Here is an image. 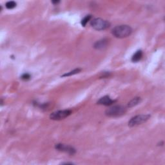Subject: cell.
<instances>
[{
	"label": "cell",
	"instance_id": "1",
	"mask_svg": "<svg viewBox=\"0 0 165 165\" xmlns=\"http://www.w3.org/2000/svg\"><path fill=\"white\" fill-rule=\"evenodd\" d=\"M132 33V29L126 25H118L112 29V34L117 38H125Z\"/></svg>",
	"mask_w": 165,
	"mask_h": 165
},
{
	"label": "cell",
	"instance_id": "2",
	"mask_svg": "<svg viewBox=\"0 0 165 165\" xmlns=\"http://www.w3.org/2000/svg\"><path fill=\"white\" fill-rule=\"evenodd\" d=\"M126 112V107L121 106V105H116V106H113L108 108L105 114L108 117H120L124 115Z\"/></svg>",
	"mask_w": 165,
	"mask_h": 165
},
{
	"label": "cell",
	"instance_id": "3",
	"mask_svg": "<svg viewBox=\"0 0 165 165\" xmlns=\"http://www.w3.org/2000/svg\"><path fill=\"white\" fill-rule=\"evenodd\" d=\"M90 25L96 30H104L109 28L111 23L108 21L103 20L101 18H94L91 20Z\"/></svg>",
	"mask_w": 165,
	"mask_h": 165
},
{
	"label": "cell",
	"instance_id": "4",
	"mask_svg": "<svg viewBox=\"0 0 165 165\" xmlns=\"http://www.w3.org/2000/svg\"><path fill=\"white\" fill-rule=\"evenodd\" d=\"M150 117V115L147 114H141V115H137L131 118V120L128 121V126L130 127L136 126L137 125H141L146 121H147Z\"/></svg>",
	"mask_w": 165,
	"mask_h": 165
},
{
	"label": "cell",
	"instance_id": "5",
	"mask_svg": "<svg viewBox=\"0 0 165 165\" xmlns=\"http://www.w3.org/2000/svg\"><path fill=\"white\" fill-rule=\"evenodd\" d=\"M72 114L70 110H63V111H58L52 113L50 115V120L54 121H59L63 120Z\"/></svg>",
	"mask_w": 165,
	"mask_h": 165
},
{
	"label": "cell",
	"instance_id": "6",
	"mask_svg": "<svg viewBox=\"0 0 165 165\" xmlns=\"http://www.w3.org/2000/svg\"><path fill=\"white\" fill-rule=\"evenodd\" d=\"M55 147H56V148L58 150L67 153L70 155H74L76 154V149L74 147H72V146L69 145L59 143V144H56Z\"/></svg>",
	"mask_w": 165,
	"mask_h": 165
},
{
	"label": "cell",
	"instance_id": "7",
	"mask_svg": "<svg viewBox=\"0 0 165 165\" xmlns=\"http://www.w3.org/2000/svg\"><path fill=\"white\" fill-rule=\"evenodd\" d=\"M115 101H116L112 100L109 96L105 95L98 101V104L101 105H104V106H110V105H112Z\"/></svg>",
	"mask_w": 165,
	"mask_h": 165
},
{
	"label": "cell",
	"instance_id": "8",
	"mask_svg": "<svg viewBox=\"0 0 165 165\" xmlns=\"http://www.w3.org/2000/svg\"><path fill=\"white\" fill-rule=\"evenodd\" d=\"M107 44H108V40L107 39H102L96 41L94 45V47L95 49L101 50L106 47L107 46Z\"/></svg>",
	"mask_w": 165,
	"mask_h": 165
},
{
	"label": "cell",
	"instance_id": "9",
	"mask_svg": "<svg viewBox=\"0 0 165 165\" xmlns=\"http://www.w3.org/2000/svg\"><path fill=\"white\" fill-rule=\"evenodd\" d=\"M142 58H143V52H142V50H139L133 55V56L132 57V61L134 63H137Z\"/></svg>",
	"mask_w": 165,
	"mask_h": 165
},
{
	"label": "cell",
	"instance_id": "10",
	"mask_svg": "<svg viewBox=\"0 0 165 165\" xmlns=\"http://www.w3.org/2000/svg\"><path fill=\"white\" fill-rule=\"evenodd\" d=\"M141 101V98H139V97L134 98V99H132L129 103H128V107H129V108L134 107L136 106L137 104H138L139 103H140Z\"/></svg>",
	"mask_w": 165,
	"mask_h": 165
},
{
	"label": "cell",
	"instance_id": "11",
	"mask_svg": "<svg viewBox=\"0 0 165 165\" xmlns=\"http://www.w3.org/2000/svg\"><path fill=\"white\" fill-rule=\"evenodd\" d=\"M80 71H81V69H79V68H76V69H74V70L70 71V72H69L66 73V74H63V75L62 76V77L71 76H72V75H74V74H77V73H79Z\"/></svg>",
	"mask_w": 165,
	"mask_h": 165
},
{
	"label": "cell",
	"instance_id": "12",
	"mask_svg": "<svg viewBox=\"0 0 165 165\" xmlns=\"http://www.w3.org/2000/svg\"><path fill=\"white\" fill-rule=\"evenodd\" d=\"M91 17H92V16L91 15H87L86 16H85L83 19H82L81 20V25L82 26H85L87 24V23H88L90 19H91Z\"/></svg>",
	"mask_w": 165,
	"mask_h": 165
},
{
	"label": "cell",
	"instance_id": "13",
	"mask_svg": "<svg viewBox=\"0 0 165 165\" xmlns=\"http://www.w3.org/2000/svg\"><path fill=\"white\" fill-rule=\"evenodd\" d=\"M5 6H6L7 8H8V9H12L16 7V3L15 2H13V1L8 2L6 3Z\"/></svg>",
	"mask_w": 165,
	"mask_h": 165
},
{
	"label": "cell",
	"instance_id": "14",
	"mask_svg": "<svg viewBox=\"0 0 165 165\" xmlns=\"http://www.w3.org/2000/svg\"><path fill=\"white\" fill-rule=\"evenodd\" d=\"M30 75L29 74H27V73H25V74H23L21 76V79L23 80H25V81H27L30 79Z\"/></svg>",
	"mask_w": 165,
	"mask_h": 165
},
{
	"label": "cell",
	"instance_id": "15",
	"mask_svg": "<svg viewBox=\"0 0 165 165\" xmlns=\"http://www.w3.org/2000/svg\"><path fill=\"white\" fill-rule=\"evenodd\" d=\"M59 2H52V3H59Z\"/></svg>",
	"mask_w": 165,
	"mask_h": 165
}]
</instances>
